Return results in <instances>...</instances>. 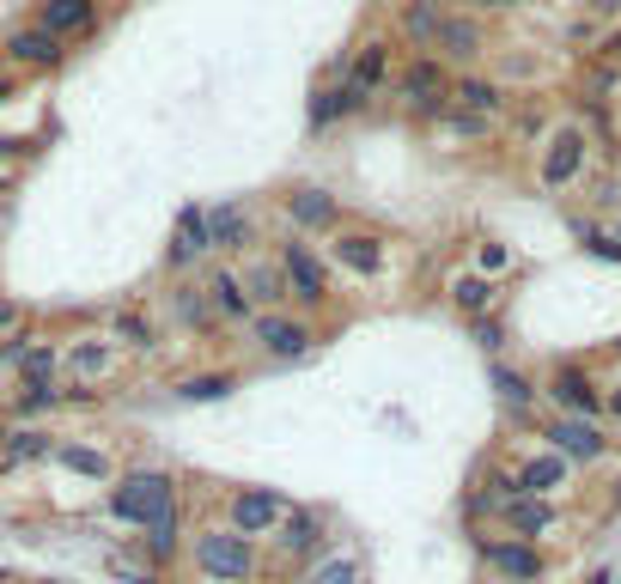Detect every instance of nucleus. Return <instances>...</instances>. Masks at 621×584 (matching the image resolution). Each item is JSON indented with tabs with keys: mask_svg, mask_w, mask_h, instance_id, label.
<instances>
[{
	"mask_svg": "<svg viewBox=\"0 0 621 584\" xmlns=\"http://www.w3.org/2000/svg\"><path fill=\"white\" fill-rule=\"evenodd\" d=\"M396 62H403V49H396V37H390V31H366L354 49H342V55H335V67H329V74H335V86H342L347 116H366V110L390 92Z\"/></svg>",
	"mask_w": 621,
	"mask_h": 584,
	"instance_id": "nucleus-1",
	"label": "nucleus"
},
{
	"mask_svg": "<svg viewBox=\"0 0 621 584\" xmlns=\"http://www.w3.org/2000/svg\"><path fill=\"white\" fill-rule=\"evenodd\" d=\"M591 165H597V135L579 116H560L543 135V147H536V189L543 195H567V189H579L591 177Z\"/></svg>",
	"mask_w": 621,
	"mask_h": 584,
	"instance_id": "nucleus-2",
	"label": "nucleus"
},
{
	"mask_svg": "<svg viewBox=\"0 0 621 584\" xmlns=\"http://www.w3.org/2000/svg\"><path fill=\"white\" fill-rule=\"evenodd\" d=\"M275 262H280V275H287V299H293V310H305V317L324 323V310L335 305V268H329V256L310 244V238H299V231H280Z\"/></svg>",
	"mask_w": 621,
	"mask_h": 584,
	"instance_id": "nucleus-3",
	"label": "nucleus"
},
{
	"mask_svg": "<svg viewBox=\"0 0 621 584\" xmlns=\"http://www.w3.org/2000/svg\"><path fill=\"white\" fill-rule=\"evenodd\" d=\"M390 104L396 116L415 128H433L451 104V67L439 55H403L396 62V79H390Z\"/></svg>",
	"mask_w": 621,
	"mask_h": 584,
	"instance_id": "nucleus-4",
	"label": "nucleus"
},
{
	"mask_svg": "<svg viewBox=\"0 0 621 584\" xmlns=\"http://www.w3.org/2000/svg\"><path fill=\"white\" fill-rule=\"evenodd\" d=\"M183 554L195 560V572H202L207 584H256V572H263L256 536H238L232 523H202Z\"/></svg>",
	"mask_w": 621,
	"mask_h": 584,
	"instance_id": "nucleus-5",
	"label": "nucleus"
},
{
	"mask_svg": "<svg viewBox=\"0 0 621 584\" xmlns=\"http://www.w3.org/2000/svg\"><path fill=\"white\" fill-rule=\"evenodd\" d=\"M177 511V475L159 469V462H140V469H123L110 481V518L128 523V530H147L153 518Z\"/></svg>",
	"mask_w": 621,
	"mask_h": 584,
	"instance_id": "nucleus-6",
	"label": "nucleus"
},
{
	"mask_svg": "<svg viewBox=\"0 0 621 584\" xmlns=\"http://www.w3.org/2000/svg\"><path fill=\"white\" fill-rule=\"evenodd\" d=\"M324 256L335 275L359 280V287H378V280H390V262H396V244H390L378 226H354V219H342V226L324 238Z\"/></svg>",
	"mask_w": 621,
	"mask_h": 584,
	"instance_id": "nucleus-7",
	"label": "nucleus"
},
{
	"mask_svg": "<svg viewBox=\"0 0 621 584\" xmlns=\"http://www.w3.org/2000/svg\"><path fill=\"white\" fill-rule=\"evenodd\" d=\"M244 335H250V347H256L268 366H299V359H305L310 347L324 341V323L287 305V310H256Z\"/></svg>",
	"mask_w": 621,
	"mask_h": 584,
	"instance_id": "nucleus-8",
	"label": "nucleus"
},
{
	"mask_svg": "<svg viewBox=\"0 0 621 584\" xmlns=\"http://www.w3.org/2000/svg\"><path fill=\"white\" fill-rule=\"evenodd\" d=\"M159 323L177 329V335H195V341L226 335V323H219V310H214V299H207L202 275H183V280H172V287L159 292Z\"/></svg>",
	"mask_w": 621,
	"mask_h": 584,
	"instance_id": "nucleus-9",
	"label": "nucleus"
},
{
	"mask_svg": "<svg viewBox=\"0 0 621 584\" xmlns=\"http://www.w3.org/2000/svg\"><path fill=\"white\" fill-rule=\"evenodd\" d=\"M275 214H280V226L299 231V238H329V231L347 219V207H342V195L324 189V183H293V189L275 195Z\"/></svg>",
	"mask_w": 621,
	"mask_h": 584,
	"instance_id": "nucleus-10",
	"label": "nucleus"
},
{
	"mask_svg": "<svg viewBox=\"0 0 621 584\" xmlns=\"http://www.w3.org/2000/svg\"><path fill=\"white\" fill-rule=\"evenodd\" d=\"M433 55L451 67V74H464V67H487V55H494V25H487L482 13H469V7H457V0H451Z\"/></svg>",
	"mask_w": 621,
	"mask_h": 584,
	"instance_id": "nucleus-11",
	"label": "nucleus"
},
{
	"mask_svg": "<svg viewBox=\"0 0 621 584\" xmlns=\"http://www.w3.org/2000/svg\"><path fill=\"white\" fill-rule=\"evenodd\" d=\"M67 55H74V43H62L55 31H43V25H31V18L0 37V67H13V74H25V79L62 74Z\"/></svg>",
	"mask_w": 621,
	"mask_h": 584,
	"instance_id": "nucleus-12",
	"label": "nucleus"
},
{
	"mask_svg": "<svg viewBox=\"0 0 621 584\" xmlns=\"http://www.w3.org/2000/svg\"><path fill=\"white\" fill-rule=\"evenodd\" d=\"M214 262V231H207V207L202 201H183L172 219V238H165V275L183 280V275H202Z\"/></svg>",
	"mask_w": 621,
	"mask_h": 584,
	"instance_id": "nucleus-13",
	"label": "nucleus"
},
{
	"mask_svg": "<svg viewBox=\"0 0 621 584\" xmlns=\"http://www.w3.org/2000/svg\"><path fill=\"white\" fill-rule=\"evenodd\" d=\"M123 378V347L104 335V329H86V335L62 341V384H116Z\"/></svg>",
	"mask_w": 621,
	"mask_h": 584,
	"instance_id": "nucleus-14",
	"label": "nucleus"
},
{
	"mask_svg": "<svg viewBox=\"0 0 621 584\" xmlns=\"http://www.w3.org/2000/svg\"><path fill=\"white\" fill-rule=\"evenodd\" d=\"M543 402H555V415H585L604 420V378L585 359H555L543 378Z\"/></svg>",
	"mask_w": 621,
	"mask_h": 584,
	"instance_id": "nucleus-15",
	"label": "nucleus"
},
{
	"mask_svg": "<svg viewBox=\"0 0 621 584\" xmlns=\"http://www.w3.org/2000/svg\"><path fill=\"white\" fill-rule=\"evenodd\" d=\"M207 231H214V256L219 262H244L250 250H263V219L244 201H214L207 207Z\"/></svg>",
	"mask_w": 621,
	"mask_h": 584,
	"instance_id": "nucleus-16",
	"label": "nucleus"
},
{
	"mask_svg": "<svg viewBox=\"0 0 621 584\" xmlns=\"http://www.w3.org/2000/svg\"><path fill=\"white\" fill-rule=\"evenodd\" d=\"M445 13H451V0H396V13H390L396 49H403V55H433Z\"/></svg>",
	"mask_w": 621,
	"mask_h": 584,
	"instance_id": "nucleus-17",
	"label": "nucleus"
},
{
	"mask_svg": "<svg viewBox=\"0 0 621 584\" xmlns=\"http://www.w3.org/2000/svg\"><path fill=\"white\" fill-rule=\"evenodd\" d=\"M543 439H548V450H560V457L573 462H604L609 457V432L597 427V420H585V415H555V420H543Z\"/></svg>",
	"mask_w": 621,
	"mask_h": 584,
	"instance_id": "nucleus-18",
	"label": "nucleus"
},
{
	"mask_svg": "<svg viewBox=\"0 0 621 584\" xmlns=\"http://www.w3.org/2000/svg\"><path fill=\"white\" fill-rule=\"evenodd\" d=\"M104 335L123 347V354H140V359H153L159 347H165V323H159V310H147L135 299V305H110L104 310Z\"/></svg>",
	"mask_w": 621,
	"mask_h": 584,
	"instance_id": "nucleus-19",
	"label": "nucleus"
},
{
	"mask_svg": "<svg viewBox=\"0 0 621 584\" xmlns=\"http://www.w3.org/2000/svg\"><path fill=\"white\" fill-rule=\"evenodd\" d=\"M31 25L55 31L62 43H86V37H98V25H104V0H37Z\"/></svg>",
	"mask_w": 621,
	"mask_h": 584,
	"instance_id": "nucleus-20",
	"label": "nucleus"
},
{
	"mask_svg": "<svg viewBox=\"0 0 621 584\" xmlns=\"http://www.w3.org/2000/svg\"><path fill=\"white\" fill-rule=\"evenodd\" d=\"M329 542V511L324 506H287L275 523V548L287 560H310V554H324Z\"/></svg>",
	"mask_w": 621,
	"mask_h": 584,
	"instance_id": "nucleus-21",
	"label": "nucleus"
},
{
	"mask_svg": "<svg viewBox=\"0 0 621 584\" xmlns=\"http://www.w3.org/2000/svg\"><path fill=\"white\" fill-rule=\"evenodd\" d=\"M202 287H207V299H214V310H219V323L226 329H250V317H256V299L244 292V280H238V262H207L202 268Z\"/></svg>",
	"mask_w": 621,
	"mask_h": 584,
	"instance_id": "nucleus-22",
	"label": "nucleus"
},
{
	"mask_svg": "<svg viewBox=\"0 0 621 584\" xmlns=\"http://www.w3.org/2000/svg\"><path fill=\"white\" fill-rule=\"evenodd\" d=\"M451 104L469 110V116H487V123H506L512 92H506L487 67H464V74H451Z\"/></svg>",
	"mask_w": 621,
	"mask_h": 584,
	"instance_id": "nucleus-23",
	"label": "nucleus"
},
{
	"mask_svg": "<svg viewBox=\"0 0 621 584\" xmlns=\"http://www.w3.org/2000/svg\"><path fill=\"white\" fill-rule=\"evenodd\" d=\"M280 511H287V499H280L275 487H238L232 499H226V523H232L238 536H275Z\"/></svg>",
	"mask_w": 621,
	"mask_h": 584,
	"instance_id": "nucleus-24",
	"label": "nucleus"
},
{
	"mask_svg": "<svg viewBox=\"0 0 621 584\" xmlns=\"http://www.w3.org/2000/svg\"><path fill=\"white\" fill-rule=\"evenodd\" d=\"M445 305L457 310L464 323L494 317V310L506 305V280H487V275H476V268H457V275L445 280Z\"/></svg>",
	"mask_w": 621,
	"mask_h": 584,
	"instance_id": "nucleus-25",
	"label": "nucleus"
},
{
	"mask_svg": "<svg viewBox=\"0 0 621 584\" xmlns=\"http://www.w3.org/2000/svg\"><path fill=\"white\" fill-rule=\"evenodd\" d=\"M482 560L506 584H543V572H548L543 548H536V542H518V536H494V542L482 536Z\"/></svg>",
	"mask_w": 621,
	"mask_h": 584,
	"instance_id": "nucleus-26",
	"label": "nucleus"
},
{
	"mask_svg": "<svg viewBox=\"0 0 621 584\" xmlns=\"http://www.w3.org/2000/svg\"><path fill=\"white\" fill-rule=\"evenodd\" d=\"M555 123H560V116H555V98H548V92H512V110H506L499 135L524 140V147H543V135Z\"/></svg>",
	"mask_w": 621,
	"mask_h": 584,
	"instance_id": "nucleus-27",
	"label": "nucleus"
},
{
	"mask_svg": "<svg viewBox=\"0 0 621 584\" xmlns=\"http://www.w3.org/2000/svg\"><path fill=\"white\" fill-rule=\"evenodd\" d=\"M238 280H244V292L256 299V310H287L293 299H287V275H280L275 250H250L244 262H238Z\"/></svg>",
	"mask_w": 621,
	"mask_h": 584,
	"instance_id": "nucleus-28",
	"label": "nucleus"
},
{
	"mask_svg": "<svg viewBox=\"0 0 621 584\" xmlns=\"http://www.w3.org/2000/svg\"><path fill=\"white\" fill-rule=\"evenodd\" d=\"M55 469H67V475H79V481H92V487H110V481L123 475L116 469V457H110L104 445H86V439H55Z\"/></svg>",
	"mask_w": 621,
	"mask_h": 584,
	"instance_id": "nucleus-29",
	"label": "nucleus"
},
{
	"mask_svg": "<svg viewBox=\"0 0 621 584\" xmlns=\"http://www.w3.org/2000/svg\"><path fill=\"white\" fill-rule=\"evenodd\" d=\"M494 518L506 523V536H518V542H543L548 530L560 523V511H555V499H536V493H518V499H506V506H499Z\"/></svg>",
	"mask_w": 621,
	"mask_h": 584,
	"instance_id": "nucleus-30",
	"label": "nucleus"
},
{
	"mask_svg": "<svg viewBox=\"0 0 621 584\" xmlns=\"http://www.w3.org/2000/svg\"><path fill=\"white\" fill-rule=\"evenodd\" d=\"M487 384H494L499 408H506V415H512V420H530V408L543 402V384H536L530 371L506 366V359H487Z\"/></svg>",
	"mask_w": 621,
	"mask_h": 584,
	"instance_id": "nucleus-31",
	"label": "nucleus"
},
{
	"mask_svg": "<svg viewBox=\"0 0 621 584\" xmlns=\"http://www.w3.org/2000/svg\"><path fill=\"white\" fill-rule=\"evenodd\" d=\"M487 74H494L506 92H518V86H530V92H536V79L548 74V62H543V49H524V43L499 49V43H494V55H487Z\"/></svg>",
	"mask_w": 621,
	"mask_h": 584,
	"instance_id": "nucleus-32",
	"label": "nucleus"
},
{
	"mask_svg": "<svg viewBox=\"0 0 621 584\" xmlns=\"http://www.w3.org/2000/svg\"><path fill=\"white\" fill-rule=\"evenodd\" d=\"M518 475V493H536V499H555L560 487H567V475H573V462L560 457V450H536V457H524L512 469Z\"/></svg>",
	"mask_w": 621,
	"mask_h": 584,
	"instance_id": "nucleus-33",
	"label": "nucleus"
},
{
	"mask_svg": "<svg viewBox=\"0 0 621 584\" xmlns=\"http://www.w3.org/2000/svg\"><path fill=\"white\" fill-rule=\"evenodd\" d=\"M135 542H140V560H147L153 572L172 567L177 554H183V511H165V518H153Z\"/></svg>",
	"mask_w": 621,
	"mask_h": 584,
	"instance_id": "nucleus-34",
	"label": "nucleus"
},
{
	"mask_svg": "<svg viewBox=\"0 0 621 584\" xmlns=\"http://www.w3.org/2000/svg\"><path fill=\"white\" fill-rule=\"evenodd\" d=\"M232 390H238V371L232 366H214V371H183V378L172 384V396L195 408V402H226Z\"/></svg>",
	"mask_w": 621,
	"mask_h": 584,
	"instance_id": "nucleus-35",
	"label": "nucleus"
},
{
	"mask_svg": "<svg viewBox=\"0 0 621 584\" xmlns=\"http://www.w3.org/2000/svg\"><path fill=\"white\" fill-rule=\"evenodd\" d=\"M55 408H62V384H18L0 415H7V427H13V420H18V427H31V420L55 415Z\"/></svg>",
	"mask_w": 621,
	"mask_h": 584,
	"instance_id": "nucleus-36",
	"label": "nucleus"
},
{
	"mask_svg": "<svg viewBox=\"0 0 621 584\" xmlns=\"http://www.w3.org/2000/svg\"><path fill=\"white\" fill-rule=\"evenodd\" d=\"M55 439H62V432H49L43 420L13 427V432H7V445H0V462H49V457H55Z\"/></svg>",
	"mask_w": 621,
	"mask_h": 584,
	"instance_id": "nucleus-37",
	"label": "nucleus"
},
{
	"mask_svg": "<svg viewBox=\"0 0 621 584\" xmlns=\"http://www.w3.org/2000/svg\"><path fill=\"white\" fill-rule=\"evenodd\" d=\"M310 135H329V128H342V123H354L347 116V104H342V86H335V74H324L317 86H310Z\"/></svg>",
	"mask_w": 621,
	"mask_h": 584,
	"instance_id": "nucleus-38",
	"label": "nucleus"
},
{
	"mask_svg": "<svg viewBox=\"0 0 621 584\" xmlns=\"http://www.w3.org/2000/svg\"><path fill=\"white\" fill-rule=\"evenodd\" d=\"M469 268H476V275H487V280H506L518 268V250L506 244V238H494V231H482V238L469 244Z\"/></svg>",
	"mask_w": 621,
	"mask_h": 584,
	"instance_id": "nucleus-39",
	"label": "nucleus"
},
{
	"mask_svg": "<svg viewBox=\"0 0 621 584\" xmlns=\"http://www.w3.org/2000/svg\"><path fill=\"white\" fill-rule=\"evenodd\" d=\"M13 378H18V384H62V341L43 335L31 354H25V366H18Z\"/></svg>",
	"mask_w": 621,
	"mask_h": 584,
	"instance_id": "nucleus-40",
	"label": "nucleus"
},
{
	"mask_svg": "<svg viewBox=\"0 0 621 584\" xmlns=\"http://www.w3.org/2000/svg\"><path fill=\"white\" fill-rule=\"evenodd\" d=\"M439 135H451V140H499V123H487V116H469V110H457V104H445V116H439Z\"/></svg>",
	"mask_w": 621,
	"mask_h": 584,
	"instance_id": "nucleus-41",
	"label": "nucleus"
},
{
	"mask_svg": "<svg viewBox=\"0 0 621 584\" xmlns=\"http://www.w3.org/2000/svg\"><path fill=\"white\" fill-rule=\"evenodd\" d=\"M37 341H43V329H37V323H18L13 335H0V371H18Z\"/></svg>",
	"mask_w": 621,
	"mask_h": 584,
	"instance_id": "nucleus-42",
	"label": "nucleus"
},
{
	"mask_svg": "<svg viewBox=\"0 0 621 584\" xmlns=\"http://www.w3.org/2000/svg\"><path fill=\"white\" fill-rule=\"evenodd\" d=\"M305 584H359V560L354 554H324Z\"/></svg>",
	"mask_w": 621,
	"mask_h": 584,
	"instance_id": "nucleus-43",
	"label": "nucleus"
},
{
	"mask_svg": "<svg viewBox=\"0 0 621 584\" xmlns=\"http://www.w3.org/2000/svg\"><path fill=\"white\" fill-rule=\"evenodd\" d=\"M469 341H476V347H482L487 359H499V347H506V317H476V323H469Z\"/></svg>",
	"mask_w": 621,
	"mask_h": 584,
	"instance_id": "nucleus-44",
	"label": "nucleus"
},
{
	"mask_svg": "<svg viewBox=\"0 0 621 584\" xmlns=\"http://www.w3.org/2000/svg\"><path fill=\"white\" fill-rule=\"evenodd\" d=\"M37 153H43V140H37V135H0V165H25V158H37Z\"/></svg>",
	"mask_w": 621,
	"mask_h": 584,
	"instance_id": "nucleus-45",
	"label": "nucleus"
},
{
	"mask_svg": "<svg viewBox=\"0 0 621 584\" xmlns=\"http://www.w3.org/2000/svg\"><path fill=\"white\" fill-rule=\"evenodd\" d=\"M457 7H469V13H482L487 25H494V18H512V13H530V7H536V0H457Z\"/></svg>",
	"mask_w": 621,
	"mask_h": 584,
	"instance_id": "nucleus-46",
	"label": "nucleus"
},
{
	"mask_svg": "<svg viewBox=\"0 0 621 584\" xmlns=\"http://www.w3.org/2000/svg\"><path fill=\"white\" fill-rule=\"evenodd\" d=\"M110 572H116L123 584H159V572H153V567H140V560H123V554L110 560Z\"/></svg>",
	"mask_w": 621,
	"mask_h": 584,
	"instance_id": "nucleus-47",
	"label": "nucleus"
},
{
	"mask_svg": "<svg viewBox=\"0 0 621 584\" xmlns=\"http://www.w3.org/2000/svg\"><path fill=\"white\" fill-rule=\"evenodd\" d=\"M18 323H31V317H25V305H18V299H7V292H0V335H13Z\"/></svg>",
	"mask_w": 621,
	"mask_h": 584,
	"instance_id": "nucleus-48",
	"label": "nucleus"
},
{
	"mask_svg": "<svg viewBox=\"0 0 621 584\" xmlns=\"http://www.w3.org/2000/svg\"><path fill=\"white\" fill-rule=\"evenodd\" d=\"M585 18L609 31V18H621V0H585Z\"/></svg>",
	"mask_w": 621,
	"mask_h": 584,
	"instance_id": "nucleus-49",
	"label": "nucleus"
},
{
	"mask_svg": "<svg viewBox=\"0 0 621 584\" xmlns=\"http://www.w3.org/2000/svg\"><path fill=\"white\" fill-rule=\"evenodd\" d=\"M591 55H604V62H616V67H621V25H609V31L597 37V49H591Z\"/></svg>",
	"mask_w": 621,
	"mask_h": 584,
	"instance_id": "nucleus-50",
	"label": "nucleus"
},
{
	"mask_svg": "<svg viewBox=\"0 0 621 584\" xmlns=\"http://www.w3.org/2000/svg\"><path fill=\"white\" fill-rule=\"evenodd\" d=\"M18 86H25V74H13V67H0V104H13Z\"/></svg>",
	"mask_w": 621,
	"mask_h": 584,
	"instance_id": "nucleus-51",
	"label": "nucleus"
},
{
	"mask_svg": "<svg viewBox=\"0 0 621 584\" xmlns=\"http://www.w3.org/2000/svg\"><path fill=\"white\" fill-rule=\"evenodd\" d=\"M13 189H18V170H13V165H0V207L13 201Z\"/></svg>",
	"mask_w": 621,
	"mask_h": 584,
	"instance_id": "nucleus-52",
	"label": "nucleus"
},
{
	"mask_svg": "<svg viewBox=\"0 0 621 584\" xmlns=\"http://www.w3.org/2000/svg\"><path fill=\"white\" fill-rule=\"evenodd\" d=\"M604 415L621 420V384H604Z\"/></svg>",
	"mask_w": 621,
	"mask_h": 584,
	"instance_id": "nucleus-53",
	"label": "nucleus"
},
{
	"mask_svg": "<svg viewBox=\"0 0 621 584\" xmlns=\"http://www.w3.org/2000/svg\"><path fill=\"white\" fill-rule=\"evenodd\" d=\"M591 584H616V579H609V572H591Z\"/></svg>",
	"mask_w": 621,
	"mask_h": 584,
	"instance_id": "nucleus-54",
	"label": "nucleus"
},
{
	"mask_svg": "<svg viewBox=\"0 0 621 584\" xmlns=\"http://www.w3.org/2000/svg\"><path fill=\"white\" fill-rule=\"evenodd\" d=\"M7 432H13V427H7V415H0V445H7Z\"/></svg>",
	"mask_w": 621,
	"mask_h": 584,
	"instance_id": "nucleus-55",
	"label": "nucleus"
},
{
	"mask_svg": "<svg viewBox=\"0 0 621 584\" xmlns=\"http://www.w3.org/2000/svg\"><path fill=\"white\" fill-rule=\"evenodd\" d=\"M609 506H616V511H621V481H616V499H609Z\"/></svg>",
	"mask_w": 621,
	"mask_h": 584,
	"instance_id": "nucleus-56",
	"label": "nucleus"
},
{
	"mask_svg": "<svg viewBox=\"0 0 621 584\" xmlns=\"http://www.w3.org/2000/svg\"><path fill=\"white\" fill-rule=\"evenodd\" d=\"M609 354H616V359H621V341H616V347H609Z\"/></svg>",
	"mask_w": 621,
	"mask_h": 584,
	"instance_id": "nucleus-57",
	"label": "nucleus"
},
{
	"mask_svg": "<svg viewBox=\"0 0 621 584\" xmlns=\"http://www.w3.org/2000/svg\"><path fill=\"white\" fill-rule=\"evenodd\" d=\"M616 238H621V226H616Z\"/></svg>",
	"mask_w": 621,
	"mask_h": 584,
	"instance_id": "nucleus-58",
	"label": "nucleus"
}]
</instances>
